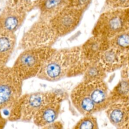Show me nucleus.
I'll return each mask as SVG.
<instances>
[{"label":"nucleus","instance_id":"f257e3e1","mask_svg":"<svg viewBox=\"0 0 129 129\" xmlns=\"http://www.w3.org/2000/svg\"><path fill=\"white\" fill-rule=\"evenodd\" d=\"M89 62L81 46L55 49L45 61L36 77L54 82L65 78L77 77L84 74Z\"/></svg>","mask_w":129,"mask_h":129},{"label":"nucleus","instance_id":"f03ea898","mask_svg":"<svg viewBox=\"0 0 129 129\" xmlns=\"http://www.w3.org/2000/svg\"><path fill=\"white\" fill-rule=\"evenodd\" d=\"M64 93L60 91H48L22 94L10 109L8 120L10 121L29 122L38 111L50 102L65 99Z\"/></svg>","mask_w":129,"mask_h":129},{"label":"nucleus","instance_id":"7ed1b4c3","mask_svg":"<svg viewBox=\"0 0 129 129\" xmlns=\"http://www.w3.org/2000/svg\"><path fill=\"white\" fill-rule=\"evenodd\" d=\"M55 49L49 47L22 50L12 68L16 76L23 81L36 77L45 61Z\"/></svg>","mask_w":129,"mask_h":129},{"label":"nucleus","instance_id":"20e7f679","mask_svg":"<svg viewBox=\"0 0 129 129\" xmlns=\"http://www.w3.org/2000/svg\"><path fill=\"white\" fill-rule=\"evenodd\" d=\"M129 30V8L109 9L98 17L92 35L109 39Z\"/></svg>","mask_w":129,"mask_h":129},{"label":"nucleus","instance_id":"39448f33","mask_svg":"<svg viewBox=\"0 0 129 129\" xmlns=\"http://www.w3.org/2000/svg\"><path fill=\"white\" fill-rule=\"evenodd\" d=\"M58 38L49 21L39 18L24 33L18 47L24 50L52 47Z\"/></svg>","mask_w":129,"mask_h":129},{"label":"nucleus","instance_id":"423d86ee","mask_svg":"<svg viewBox=\"0 0 129 129\" xmlns=\"http://www.w3.org/2000/svg\"><path fill=\"white\" fill-rule=\"evenodd\" d=\"M23 83L12 67L0 66V110L10 109L22 94Z\"/></svg>","mask_w":129,"mask_h":129},{"label":"nucleus","instance_id":"0eeeda50","mask_svg":"<svg viewBox=\"0 0 129 129\" xmlns=\"http://www.w3.org/2000/svg\"><path fill=\"white\" fill-rule=\"evenodd\" d=\"M84 11L66 6L49 20V23L58 37L65 36L79 25Z\"/></svg>","mask_w":129,"mask_h":129},{"label":"nucleus","instance_id":"6e6552de","mask_svg":"<svg viewBox=\"0 0 129 129\" xmlns=\"http://www.w3.org/2000/svg\"><path fill=\"white\" fill-rule=\"evenodd\" d=\"M27 15L25 10L8 5L0 14V34L15 33L23 24Z\"/></svg>","mask_w":129,"mask_h":129},{"label":"nucleus","instance_id":"1a4fd4ad","mask_svg":"<svg viewBox=\"0 0 129 129\" xmlns=\"http://www.w3.org/2000/svg\"><path fill=\"white\" fill-rule=\"evenodd\" d=\"M70 98L75 108L83 115L93 114L99 112L88 94L85 84L82 81L73 89L70 94Z\"/></svg>","mask_w":129,"mask_h":129},{"label":"nucleus","instance_id":"9d476101","mask_svg":"<svg viewBox=\"0 0 129 129\" xmlns=\"http://www.w3.org/2000/svg\"><path fill=\"white\" fill-rule=\"evenodd\" d=\"M128 50L109 46L101 55L98 62L107 73L121 69L127 57Z\"/></svg>","mask_w":129,"mask_h":129},{"label":"nucleus","instance_id":"9b49d317","mask_svg":"<svg viewBox=\"0 0 129 129\" xmlns=\"http://www.w3.org/2000/svg\"><path fill=\"white\" fill-rule=\"evenodd\" d=\"M81 47L84 55L89 62L98 61L103 53L109 47V39L92 35Z\"/></svg>","mask_w":129,"mask_h":129},{"label":"nucleus","instance_id":"f8f14e48","mask_svg":"<svg viewBox=\"0 0 129 129\" xmlns=\"http://www.w3.org/2000/svg\"><path fill=\"white\" fill-rule=\"evenodd\" d=\"M84 83L88 94L99 112L105 110L109 106L108 87L106 82L104 80H99Z\"/></svg>","mask_w":129,"mask_h":129},{"label":"nucleus","instance_id":"ddd939ff","mask_svg":"<svg viewBox=\"0 0 129 129\" xmlns=\"http://www.w3.org/2000/svg\"><path fill=\"white\" fill-rule=\"evenodd\" d=\"M61 102L55 100L44 105L34 116L32 120L34 124L38 127L43 128L56 120L60 111Z\"/></svg>","mask_w":129,"mask_h":129},{"label":"nucleus","instance_id":"4468645a","mask_svg":"<svg viewBox=\"0 0 129 129\" xmlns=\"http://www.w3.org/2000/svg\"><path fill=\"white\" fill-rule=\"evenodd\" d=\"M110 122L115 127L121 128L129 119V100L110 104L105 109Z\"/></svg>","mask_w":129,"mask_h":129},{"label":"nucleus","instance_id":"2eb2a0df","mask_svg":"<svg viewBox=\"0 0 129 129\" xmlns=\"http://www.w3.org/2000/svg\"><path fill=\"white\" fill-rule=\"evenodd\" d=\"M17 43L15 33L0 34V66L7 65Z\"/></svg>","mask_w":129,"mask_h":129},{"label":"nucleus","instance_id":"dca6fc26","mask_svg":"<svg viewBox=\"0 0 129 129\" xmlns=\"http://www.w3.org/2000/svg\"><path fill=\"white\" fill-rule=\"evenodd\" d=\"M69 0H39L38 7L40 19L49 21L56 13L67 6Z\"/></svg>","mask_w":129,"mask_h":129},{"label":"nucleus","instance_id":"f3484780","mask_svg":"<svg viewBox=\"0 0 129 129\" xmlns=\"http://www.w3.org/2000/svg\"><path fill=\"white\" fill-rule=\"evenodd\" d=\"M129 100V78H121L117 84L109 92V105L113 103Z\"/></svg>","mask_w":129,"mask_h":129},{"label":"nucleus","instance_id":"a211bd4d","mask_svg":"<svg viewBox=\"0 0 129 129\" xmlns=\"http://www.w3.org/2000/svg\"><path fill=\"white\" fill-rule=\"evenodd\" d=\"M82 81L85 83L104 80L107 73L101 66L98 61L90 62L83 74Z\"/></svg>","mask_w":129,"mask_h":129},{"label":"nucleus","instance_id":"6ab92c4d","mask_svg":"<svg viewBox=\"0 0 129 129\" xmlns=\"http://www.w3.org/2000/svg\"><path fill=\"white\" fill-rule=\"evenodd\" d=\"M109 46L122 50H129V30L123 31L109 39Z\"/></svg>","mask_w":129,"mask_h":129},{"label":"nucleus","instance_id":"aec40b11","mask_svg":"<svg viewBox=\"0 0 129 129\" xmlns=\"http://www.w3.org/2000/svg\"><path fill=\"white\" fill-rule=\"evenodd\" d=\"M73 126L74 129H98L99 128L97 118L93 114L83 115Z\"/></svg>","mask_w":129,"mask_h":129},{"label":"nucleus","instance_id":"412c9836","mask_svg":"<svg viewBox=\"0 0 129 129\" xmlns=\"http://www.w3.org/2000/svg\"><path fill=\"white\" fill-rule=\"evenodd\" d=\"M91 1L92 0H69L67 6L80 9L85 11L91 3Z\"/></svg>","mask_w":129,"mask_h":129},{"label":"nucleus","instance_id":"4be33fe9","mask_svg":"<svg viewBox=\"0 0 129 129\" xmlns=\"http://www.w3.org/2000/svg\"><path fill=\"white\" fill-rule=\"evenodd\" d=\"M105 3L109 9L129 8V0H106Z\"/></svg>","mask_w":129,"mask_h":129},{"label":"nucleus","instance_id":"5701e85b","mask_svg":"<svg viewBox=\"0 0 129 129\" xmlns=\"http://www.w3.org/2000/svg\"><path fill=\"white\" fill-rule=\"evenodd\" d=\"M121 78H129V50L125 62L121 69Z\"/></svg>","mask_w":129,"mask_h":129},{"label":"nucleus","instance_id":"b1692460","mask_svg":"<svg viewBox=\"0 0 129 129\" xmlns=\"http://www.w3.org/2000/svg\"><path fill=\"white\" fill-rule=\"evenodd\" d=\"M63 127V123L60 121L55 120L47 125L44 127V128H53V129H61Z\"/></svg>","mask_w":129,"mask_h":129},{"label":"nucleus","instance_id":"393cba45","mask_svg":"<svg viewBox=\"0 0 129 129\" xmlns=\"http://www.w3.org/2000/svg\"><path fill=\"white\" fill-rule=\"evenodd\" d=\"M7 121L8 119H6L5 117H4L0 110V129L4 128L6 126Z\"/></svg>","mask_w":129,"mask_h":129},{"label":"nucleus","instance_id":"a878e982","mask_svg":"<svg viewBox=\"0 0 129 129\" xmlns=\"http://www.w3.org/2000/svg\"><path fill=\"white\" fill-rule=\"evenodd\" d=\"M121 128H128L129 129V119L127 122L121 127Z\"/></svg>","mask_w":129,"mask_h":129}]
</instances>
